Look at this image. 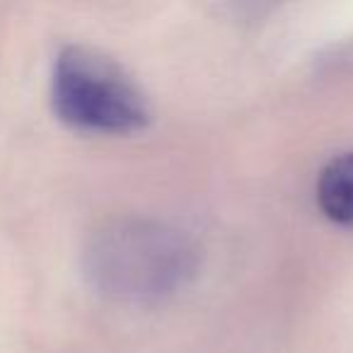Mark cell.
Returning a JSON list of instances; mask_svg holds the SVG:
<instances>
[{"label": "cell", "instance_id": "obj_1", "mask_svg": "<svg viewBox=\"0 0 353 353\" xmlns=\"http://www.w3.org/2000/svg\"><path fill=\"white\" fill-rule=\"evenodd\" d=\"M196 266V245L155 218H114L92 230L83 247L85 279L114 303H160L182 290Z\"/></svg>", "mask_w": 353, "mask_h": 353}, {"label": "cell", "instance_id": "obj_3", "mask_svg": "<svg viewBox=\"0 0 353 353\" xmlns=\"http://www.w3.org/2000/svg\"><path fill=\"white\" fill-rule=\"evenodd\" d=\"M317 206L332 223L353 225V150L339 152L317 176Z\"/></svg>", "mask_w": 353, "mask_h": 353}, {"label": "cell", "instance_id": "obj_2", "mask_svg": "<svg viewBox=\"0 0 353 353\" xmlns=\"http://www.w3.org/2000/svg\"><path fill=\"white\" fill-rule=\"evenodd\" d=\"M51 104L61 121L88 133H136L150 121V104L136 80L114 59L78 44L56 56Z\"/></svg>", "mask_w": 353, "mask_h": 353}]
</instances>
